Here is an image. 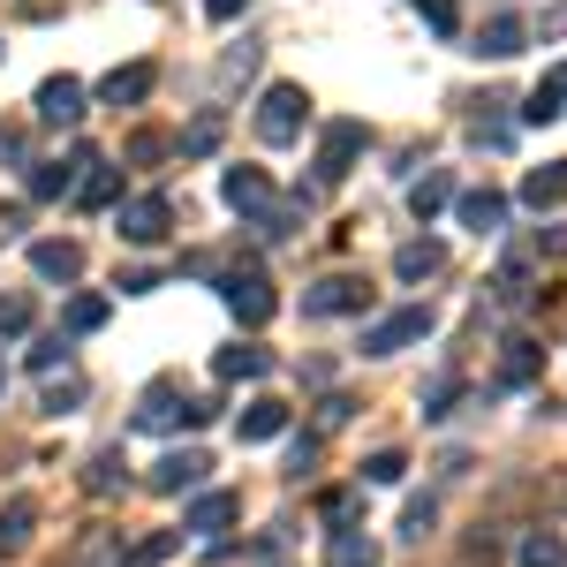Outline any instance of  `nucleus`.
Returning <instances> with one entry per match:
<instances>
[{
	"mask_svg": "<svg viewBox=\"0 0 567 567\" xmlns=\"http://www.w3.org/2000/svg\"><path fill=\"white\" fill-rule=\"evenodd\" d=\"M219 409L213 401H189V393L175 386V379H159V386H144V401H136V432H175V424H213Z\"/></svg>",
	"mask_w": 567,
	"mask_h": 567,
	"instance_id": "nucleus-1",
	"label": "nucleus"
},
{
	"mask_svg": "<svg viewBox=\"0 0 567 567\" xmlns=\"http://www.w3.org/2000/svg\"><path fill=\"white\" fill-rule=\"evenodd\" d=\"M432 303H401L386 310V318H371L363 326V355H401V349H416V341H432Z\"/></svg>",
	"mask_w": 567,
	"mask_h": 567,
	"instance_id": "nucleus-2",
	"label": "nucleus"
},
{
	"mask_svg": "<svg viewBox=\"0 0 567 567\" xmlns=\"http://www.w3.org/2000/svg\"><path fill=\"white\" fill-rule=\"evenodd\" d=\"M303 114H310V91L303 84H272L258 99V136H265V144H296V136H303Z\"/></svg>",
	"mask_w": 567,
	"mask_h": 567,
	"instance_id": "nucleus-3",
	"label": "nucleus"
},
{
	"mask_svg": "<svg viewBox=\"0 0 567 567\" xmlns=\"http://www.w3.org/2000/svg\"><path fill=\"white\" fill-rule=\"evenodd\" d=\"M219 296H227V310H235L243 326H265V318L280 310V296H272V280H265L258 265H235V272L219 280Z\"/></svg>",
	"mask_w": 567,
	"mask_h": 567,
	"instance_id": "nucleus-4",
	"label": "nucleus"
},
{
	"mask_svg": "<svg viewBox=\"0 0 567 567\" xmlns=\"http://www.w3.org/2000/svg\"><path fill=\"white\" fill-rule=\"evenodd\" d=\"M363 144H371L363 122H326V136H318V182H341L363 159Z\"/></svg>",
	"mask_w": 567,
	"mask_h": 567,
	"instance_id": "nucleus-5",
	"label": "nucleus"
},
{
	"mask_svg": "<svg viewBox=\"0 0 567 567\" xmlns=\"http://www.w3.org/2000/svg\"><path fill=\"white\" fill-rule=\"evenodd\" d=\"M371 303V288L355 272H326L318 288H303V318H349V310Z\"/></svg>",
	"mask_w": 567,
	"mask_h": 567,
	"instance_id": "nucleus-6",
	"label": "nucleus"
},
{
	"mask_svg": "<svg viewBox=\"0 0 567 567\" xmlns=\"http://www.w3.org/2000/svg\"><path fill=\"white\" fill-rule=\"evenodd\" d=\"M205 470H213V454H205V446H182V454H167V462H152L144 484L175 499V492H205Z\"/></svg>",
	"mask_w": 567,
	"mask_h": 567,
	"instance_id": "nucleus-7",
	"label": "nucleus"
},
{
	"mask_svg": "<svg viewBox=\"0 0 567 567\" xmlns=\"http://www.w3.org/2000/svg\"><path fill=\"white\" fill-rule=\"evenodd\" d=\"M167 227H175V205L167 197H130L122 205V243H136V250H152Z\"/></svg>",
	"mask_w": 567,
	"mask_h": 567,
	"instance_id": "nucleus-8",
	"label": "nucleus"
},
{
	"mask_svg": "<svg viewBox=\"0 0 567 567\" xmlns=\"http://www.w3.org/2000/svg\"><path fill=\"white\" fill-rule=\"evenodd\" d=\"M84 99H91V91L76 84V76H45V84H39V122L76 130V122H84Z\"/></svg>",
	"mask_w": 567,
	"mask_h": 567,
	"instance_id": "nucleus-9",
	"label": "nucleus"
},
{
	"mask_svg": "<svg viewBox=\"0 0 567 567\" xmlns=\"http://www.w3.org/2000/svg\"><path fill=\"white\" fill-rule=\"evenodd\" d=\"M235 515H243V492H197L189 515H182V529H189V537H219Z\"/></svg>",
	"mask_w": 567,
	"mask_h": 567,
	"instance_id": "nucleus-10",
	"label": "nucleus"
},
{
	"mask_svg": "<svg viewBox=\"0 0 567 567\" xmlns=\"http://www.w3.org/2000/svg\"><path fill=\"white\" fill-rule=\"evenodd\" d=\"M219 197H227L235 213H250V219H265V213H272V182H265V167H227Z\"/></svg>",
	"mask_w": 567,
	"mask_h": 567,
	"instance_id": "nucleus-11",
	"label": "nucleus"
},
{
	"mask_svg": "<svg viewBox=\"0 0 567 567\" xmlns=\"http://www.w3.org/2000/svg\"><path fill=\"white\" fill-rule=\"evenodd\" d=\"M91 167H99V152H91V144H76V159H69V167H31V182H23V189H31V197H76V182H84Z\"/></svg>",
	"mask_w": 567,
	"mask_h": 567,
	"instance_id": "nucleus-12",
	"label": "nucleus"
},
{
	"mask_svg": "<svg viewBox=\"0 0 567 567\" xmlns=\"http://www.w3.org/2000/svg\"><path fill=\"white\" fill-rule=\"evenodd\" d=\"M280 432H288V401H272V393H258V401L235 416V439H243V446H265V439H280Z\"/></svg>",
	"mask_w": 567,
	"mask_h": 567,
	"instance_id": "nucleus-13",
	"label": "nucleus"
},
{
	"mask_svg": "<svg viewBox=\"0 0 567 567\" xmlns=\"http://www.w3.org/2000/svg\"><path fill=\"white\" fill-rule=\"evenodd\" d=\"M523 205H529V213H560V205H567V159L529 167V175H523Z\"/></svg>",
	"mask_w": 567,
	"mask_h": 567,
	"instance_id": "nucleus-14",
	"label": "nucleus"
},
{
	"mask_svg": "<svg viewBox=\"0 0 567 567\" xmlns=\"http://www.w3.org/2000/svg\"><path fill=\"white\" fill-rule=\"evenodd\" d=\"M454 213H462L470 235H499V227H507V197H499V189H462Z\"/></svg>",
	"mask_w": 567,
	"mask_h": 567,
	"instance_id": "nucleus-15",
	"label": "nucleus"
},
{
	"mask_svg": "<svg viewBox=\"0 0 567 567\" xmlns=\"http://www.w3.org/2000/svg\"><path fill=\"white\" fill-rule=\"evenodd\" d=\"M31 537H39V499H8L0 507V560H16Z\"/></svg>",
	"mask_w": 567,
	"mask_h": 567,
	"instance_id": "nucleus-16",
	"label": "nucleus"
},
{
	"mask_svg": "<svg viewBox=\"0 0 567 567\" xmlns=\"http://www.w3.org/2000/svg\"><path fill=\"white\" fill-rule=\"evenodd\" d=\"M31 272H39V280H76V272H84V250H76L69 235H61V243H31Z\"/></svg>",
	"mask_w": 567,
	"mask_h": 567,
	"instance_id": "nucleus-17",
	"label": "nucleus"
},
{
	"mask_svg": "<svg viewBox=\"0 0 567 567\" xmlns=\"http://www.w3.org/2000/svg\"><path fill=\"white\" fill-rule=\"evenodd\" d=\"M122 560H130L122 529H84V537H76V553H69V567H122Z\"/></svg>",
	"mask_w": 567,
	"mask_h": 567,
	"instance_id": "nucleus-18",
	"label": "nucleus"
},
{
	"mask_svg": "<svg viewBox=\"0 0 567 567\" xmlns=\"http://www.w3.org/2000/svg\"><path fill=\"white\" fill-rule=\"evenodd\" d=\"M523 45H529V23H523V16H492V23L477 31V53H492V61H515Z\"/></svg>",
	"mask_w": 567,
	"mask_h": 567,
	"instance_id": "nucleus-19",
	"label": "nucleus"
},
{
	"mask_svg": "<svg viewBox=\"0 0 567 567\" xmlns=\"http://www.w3.org/2000/svg\"><path fill=\"white\" fill-rule=\"evenodd\" d=\"M152 84H159L152 61H130V69H114V76L99 84V99H106V106H136V99H152Z\"/></svg>",
	"mask_w": 567,
	"mask_h": 567,
	"instance_id": "nucleus-20",
	"label": "nucleus"
},
{
	"mask_svg": "<svg viewBox=\"0 0 567 567\" xmlns=\"http://www.w3.org/2000/svg\"><path fill=\"white\" fill-rule=\"evenodd\" d=\"M326 567H379V537H363V529H333V537H326Z\"/></svg>",
	"mask_w": 567,
	"mask_h": 567,
	"instance_id": "nucleus-21",
	"label": "nucleus"
},
{
	"mask_svg": "<svg viewBox=\"0 0 567 567\" xmlns=\"http://www.w3.org/2000/svg\"><path fill=\"white\" fill-rule=\"evenodd\" d=\"M446 205H454V175H439V167H432V175L409 182V213H416V219H439Z\"/></svg>",
	"mask_w": 567,
	"mask_h": 567,
	"instance_id": "nucleus-22",
	"label": "nucleus"
},
{
	"mask_svg": "<svg viewBox=\"0 0 567 567\" xmlns=\"http://www.w3.org/2000/svg\"><path fill=\"white\" fill-rule=\"evenodd\" d=\"M439 265H446V250H439L432 235H416V243H401V250H393V272H401V280H432Z\"/></svg>",
	"mask_w": 567,
	"mask_h": 567,
	"instance_id": "nucleus-23",
	"label": "nucleus"
},
{
	"mask_svg": "<svg viewBox=\"0 0 567 567\" xmlns=\"http://www.w3.org/2000/svg\"><path fill=\"white\" fill-rule=\"evenodd\" d=\"M76 205H84V213H106V205H122V167H91V175L76 182Z\"/></svg>",
	"mask_w": 567,
	"mask_h": 567,
	"instance_id": "nucleus-24",
	"label": "nucleus"
},
{
	"mask_svg": "<svg viewBox=\"0 0 567 567\" xmlns=\"http://www.w3.org/2000/svg\"><path fill=\"white\" fill-rule=\"evenodd\" d=\"M545 371V349L537 341H507V355H499V386H529Z\"/></svg>",
	"mask_w": 567,
	"mask_h": 567,
	"instance_id": "nucleus-25",
	"label": "nucleus"
},
{
	"mask_svg": "<svg viewBox=\"0 0 567 567\" xmlns=\"http://www.w3.org/2000/svg\"><path fill=\"white\" fill-rule=\"evenodd\" d=\"M219 136H227V114H197V122H189V130H182V159H213L219 152Z\"/></svg>",
	"mask_w": 567,
	"mask_h": 567,
	"instance_id": "nucleus-26",
	"label": "nucleus"
},
{
	"mask_svg": "<svg viewBox=\"0 0 567 567\" xmlns=\"http://www.w3.org/2000/svg\"><path fill=\"white\" fill-rule=\"evenodd\" d=\"M106 296H69V310H61V333H69V341H76V333H99V326H106Z\"/></svg>",
	"mask_w": 567,
	"mask_h": 567,
	"instance_id": "nucleus-27",
	"label": "nucleus"
},
{
	"mask_svg": "<svg viewBox=\"0 0 567 567\" xmlns=\"http://www.w3.org/2000/svg\"><path fill=\"white\" fill-rule=\"evenodd\" d=\"M523 567H567V537L560 529H529L523 537Z\"/></svg>",
	"mask_w": 567,
	"mask_h": 567,
	"instance_id": "nucleus-28",
	"label": "nucleus"
},
{
	"mask_svg": "<svg viewBox=\"0 0 567 567\" xmlns=\"http://www.w3.org/2000/svg\"><path fill=\"white\" fill-rule=\"evenodd\" d=\"M416 401H424V416H454V401H462V379H454V371H432Z\"/></svg>",
	"mask_w": 567,
	"mask_h": 567,
	"instance_id": "nucleus-29",
	"label": "nucleus"
},
{
	"mask_svg": "<svg viewBox=\"0 0 567 567\" xmlns=\"http://www.w3.org/2000/svg\"><path fill=\"white\" fill-rule=\"evenodd\" d=\"M265 371H272V355H265V349H227V355H219V379H265Z\"/></svg>",
	"mask_w": 567,
	"mask_h": 567,
	"instance_id": "nucleus-30",
	"label": "nucleus"
},
{
	"mask_svg": "<svg viewBox=\"0 0 567 567\" xmlns=\"http://www.w3.org/2000/svg\"><path fill=\"white\" fill-rule=\"evenodd\" d=\"M401 477H409V454H401V446H379V454L363 462V484H401Z\"/></svg>",
	"mask_w": 567,
	"mask_h": 567,
	"instance_id": "nucleus-31",
	"label": "nucleus"
},
{
	"mask_svg": "<svg viewBox=\"0 0 567 567\" xmlns=\"http://www.w3.org/2000/svg\"><path fill=\"white\" fill-rule=\"evenodd\" d=\"M560 114H567V99H553L545 84H537V91L523 99V122H529V130H545V122H560Z\"/></svg>",
	"mask_w": 567,
	"mask_h": 567,
	"instance_id": "nucleus-32",
	"label": "nucleus"
},
{
	"mask_svg": "<svg viewBox=\"0 0 567 567\" xmlns=\"http://www.w3.org/2000/svg\"><path fill=\"white\" fill-rule=\"evenodd\" d=\"M182 545V529H159V537H144V545H130V567H159L167 553Z\"/></svg>",
	"mask_w": 567,
	"mask_h": 567,
	"instance_id": "nucleus-33",
	"label": "nucleus"
},
{
	"mask_svg": "<svg viewBox=\"0 0 567 567\" xmlns=\"http://www.w3.org/2000/svg\"><path fill=\"white\" fill-rule=\"evenodd\" d=\"M76 401H84V379H76V371L45 379V409H53V416H61V409H76Z\"/></svg>",
	"mask_w": 567,
	"mask_h": 567,
	"instance_id": "nucleus-34",
	"label": "nucleus"
},
{
	"mask_svg": "<svg viewBox=\"0 0 567 567\" xmlns=\"http://www.w3.org/2000/svg\"><path fill=\"white\" fill-rule=\"evenodd\" d=\"M167 152H175V136H159V130H136L130 136V159H136V167H152V159H167Z\"/></svg>",
	"mask_w": 567,
	"mask_h": 567,
	"instance_id": "nucleus-35",
	"label": "nucleus"
},
{
	"mask_svg": "<svg viewBox=\"0 0 567 567\" xmlns=\"http://www.w3.org/2000/svg\"><path fill=\"white\" fill-rule=\"evenodd\" d=\"M122 470H130V462H122V454L106 446V454H99V462L84 470V484H91V492H114V484H122Z\"/></svg>",
	"mask_w": 567,
	"mask_h": 567,
	"instance_id": "nucleus-36",
	"label": "nucleus"
},
{
	"mask_svg": "<svg viewBox=\"0 0 567 567\" xmlns=\"http://www.w3.org/2000/svg\"><path fill=\"white\" fill-rule=\"evenodd\" d=\"M355 515H363V492H326V523L333 529H355Z\"/></svg>",
	"mask_w": 567,
	"mask_h": 567,
	"instance_id": "nucleus-37",
	"label": "nucleus"
},
{
	"mask_svg": "<svg viewBox=\"0 0 567 567\" xmlns=\"http://www.w3.org/2000/svg\"><path fill=\"white\" fill-rule=\"evenodd\" d=\"M61 363H69V333H45L39 349H31V371H45V379H53Z\"/></svg>",
	"mask_w": 567,
	"mask_h": 567,
	"instance_id": "nucleus-38",
	"label": "nucleus"
},
{
	"mask_svg": "<svg viewBox=\"0 0 567 567\" xmlns=\"http://www.w3.org/2000/svg\"><path fill=\"white\" fill-rule=\"evenodd\" d=\"M416 8H424V23H432L439 39H454V31H462V8H454V0H416Z\"/></svg>",
	"mask_w": 567,
	"mask_h": 567,
	"instance_id": "nucleus-39",
	"label": "nucleus"
},
{
	"mask_svg": "<svg viewBox=\"0 0 567 567\" xmlns=\"http://www.w3.org/2000/svg\"><path fill=\"white\" fill-rule=\"evenodd\" d=\"M31 326V296H0V341H16Z\"/></svg>",
	"mask_w": 567,
	"mask_h": 567,
	"instance_id": "nucleus-40",
	"label": "nucleus"
},
{
	"mask_svg": "<svg viewBox=\"0 0 567 567\" xmlns=\"http://www.w3.org/2000/svg\"><path fill=\"white\" fill-rule=\"evenodd\" d=\"M432 523H439L432 499H409V515H401V537H416V545H424V537H432Z\"/></svg>",
	"mask_w": 567,
	"mask_h": 567,
	"instance_id": "nucleus-41",
	"label": "nucleus"
},
{
	"mask_svg": "<svg viewBox=\"0 0 567 567\" xmlns=\"http://www.w3.org/2000/svg\"><path fill=\"white\" fill-rule=\"evenodd\" d=\"M349 416H355V401H349V393H326V401H318V432H341Z\"/></svg>",
	"mask_w": 567,
	"mask_h": 567,
	"instance_id": "nucleus-42",
	"label": "nucleus"
},
{
	"mask_svg": "<svg viewBox=\"0 0 567 567\" xmlns=\"http://www.w3.org/2000/svg\"><path fill=\"white\" fill-rule=\"evenodd\" d=\"M537 31H545V39H567V0H553V8L537 16Z\"/></svg>",
	"mask_w": 567,
	"mask_h": 567,
	"instance_id": "nucleus-43",
	"label": "nucleus"
},
{
	"mask_svg": "<svg viewBox=\"0 0 567 567\" xmlns=\"http://www.w3.org/2000/svg\"><path fill=\"white\" fill-rule=\"evenodd\" d=\"M243 8H250V0H205V16H213V23H235Z\"/></svg>",
	"mask_w": 567,
	"mask_h": 567,
	"instance_id": "nucleus-44",
	"label": "nucleus"
},
{
	"mask_svg": "<svg viewBox=\"0 0 567 567\" xmlns=\"http://www.w3.org/2000/svg\"><path fill=\"white\" fill-rule=\"evenodd\" d=\"M537 250H567V227H545V235H537Z\"/></svg>",
	"mask_w": 567,
	"mask_h": 567,
	"instance_id": "nucleus-45",
	"label": "nucleus"
},
{
	"mask_svg": "<svg viewBox=\"0 0 567 567\" xmlns=\"http://www.w3.org/2000/svg\"><path fill=\"white\" fill-rule=\"evenodd\" d=\"M545 91H553V99H567V61L553 69V76H545Z\"/></svg>",
	"mask_w": 567,
	"mask_h": 567,
	"instance_id": "nucleus-46",
	"label": "nucleus"
},
{
	"mask_svg": "<svg viewBox=\"0 0 567 567\" xmlns=\"http://www.w3.org/2000/svg\"><path fill=\"white\" fill-rule=\"evenodd\" d=\"M0 386H8V379H0Z\"/></svg>",
	"mask_w": 567,
	"mask_h": 567,
	"instance_id": "nucleus-47",
	"label": "nucleus"
}]
</instances>
